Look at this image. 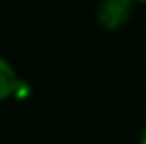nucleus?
<instances>
[{
	"label": "nucleus",
	"instance_id": "obj_1",
	"mask_svg": "<svg viewBox=\"0 0 146 144\" xmlns=\"http://www.w3.org/2000/svg\"><path fill=\"white\" fill-rule=\"evenodd\" d=\"M133 13V0H100L95 7V21L106 32L125 28Z\"/></svg>",
	"mask_w": 146,
	"mask_h": 144
},
{
	"label": "nucleus",
	"instance_id": "obj_2",
	"mask_svg": "<svg viewBox=\"0 0 146 144\" xmlns=\"http://www.w3.org/2000/svg\"><path fill=\"white\" fill-rule=\"evenodd\" d=\"M23 83L26 81L19 78L15 66L4 55H0V104L11 100V98H17Z\"/></svg>",
	"mask_w": 146,
	"mask_h": 144
},
{
	"label": "nucleus",
	"instance_id": "obj_3",
	"mask_svg": "<svg viewBox=\"0 0 146 144\" xmlns=\"http://www.w3.org/2000/svg\"><path fill=\"white\" fill-rule=\"evenodd\" d=\"M138 144H146V123L142 127V131H140V138H138Z\"/></svg>",
	"mask_w": 146,
	"mask_h": 144
},
{
	"label": "nucleus",
	"instance_id": "obj_4",
	"mask_svg": "<svg viewBox=\"0 0 146 144\" xmlns=\"http://www.w3.org/2000/svg\"><path fill=\"white\" fill-rule=\"evenodd\" d=\"M133 2H142V4H146V0H133Z\"/></svg>",
	"mask_w": 146,
	"mask_h": 144
}]
</instances>
